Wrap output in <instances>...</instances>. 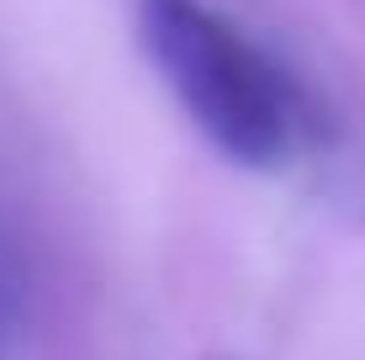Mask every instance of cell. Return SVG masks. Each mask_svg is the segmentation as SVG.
Masks as SVG:
<instances>
[{
  "label": "cell",
  "mask_w": 365,
  "mask_h": 360,
  "mask_svg": "<svg viewBox=\"0 0 365 360\" xmlns=\"http://www.w3.org/2000/svg\"><path fill=\"white\" fill-rule=\"evenodd\" d=\"M138 37L191 128L244 170H286L318 138L297 74L207 0H138Z\"/></svg>",
  "instance_id": "cell-1"
},
{
  "label": "cell",
  "mask_w": 365,
  "mask_h": 360,
  "mask_svg": "<svg viewBox=\"0 0 365 360\" xmlns=\"http://www.w3.org/2000/svg\"><path fill=\"white\" fill-rule=\"evenodd\" d=\"M21 292H27V265L16 254V239H11L6 217H0V360H6V344H11V329L21 318Z\"/></svg>",
  "instance_id": "cell-2"
}]
</instances>
